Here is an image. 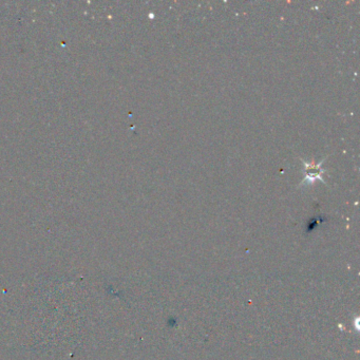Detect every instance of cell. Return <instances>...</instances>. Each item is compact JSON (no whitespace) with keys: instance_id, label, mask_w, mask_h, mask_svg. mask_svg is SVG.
<instances>
[{"instance_id":"1","label":"cell","mask_w":360,"mask_h":360,"mask_svg":"<svg viewBox=\"0 0 360 360\" xmlns=\"http://www.w3.org/2000/svg\"><path fill=\"white\" fill-rule=\"evenodd\" d=\"M323 163V161H320L319 163H307L303 161V164L305 166V170L307 174L305 175L303 181L300 183V185L306 184V185H312L316 179H321L323 183H326L322 177H321V173H323L325 171L320 168V165Z\"/></svg>"}]
</instances>
